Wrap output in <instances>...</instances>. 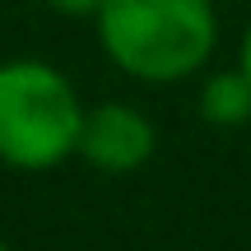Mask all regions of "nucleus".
<instances>
[{"label":"nucleus","mask_w":251,"mask_h":251,"mask_svg":"<svg viewBox=\"0 0 251 251\" xmlns=\"http://www.w3.org/2000/svg\"><path fill=\"white\" fill-rule=\"evenodd\" d=\"M93 24L112 65L149 84L196 75L219 42L209 0H107Z\"/></svg>","instance_id":"obj_1"},{"label":"nucleus","mask_w":251,"mask_h":251,"mask_svg":"<svg viewBox=\"0 0 251 251\" xmlns=\"http://www.w3.org/2000/svg\"><path fill=\"white\" fill-rule=\"evenodd\" d=\"M84 107L75 84L47 61L0 65V163L19 172L61 168L79 149Z\"/></svg>","instance_id":"obj_2"},{"label":"nucleus","mask_w":251,"mask_h":251,"mask_svg":"<svg viewBox=\"0 0 251 251\" xmlns=\"http://www.w3.org/2000/svg\"><path fill=\"white\" fill-rule=\"evenodd\" d=\"M153 121L144 117L140 107L130 102H98V107L84 112V126H79V158L89 168L107 172V177H126V172L144 168L153 158Z\"/></svg>","instance_id":"obj_3"},{"label":"nucleus","mask_w":251,"mask_h":251,"mask_svg":"<svg viewBox=\"0 0 251 251\" xmlns=\"http://www.w3.org/2000/svg\"><path fill=\"white\" fill-rule=\"evenodd\" d=\"M200 117L219 130H237V126L251 121V79L237 70H224V75H209L205 89H200Z\"/></svg>","instance_id":"obj_4"},{"label":"nucleus","mask_w":251,"mask_h":251,"mask_svg":"<svg viewBox=\"0 0 251 251\" xmlns=\"http://www.w3.org/2000/svg\"><path fill=\"white\" fill-rule=\"evenodd\" d=\"M47 5H51L56 14H65V19H98V9L107 5V0H47Z\"/></svg>","instance_id":"obj_5"},{"label":"nucleus","mask_w":251,"mask_h":251,"mask_svg":"<svg viewBox=\"0 0 251 251\" xmlns=\"http://www.w3.org/2000/svg\"><path fill=\"white\" fill-rule=\"evenodd\" d=\"M237 65H242V75L251 79V28H247V37H242V61H237Z\"/></svg>","instance_id":"obj_6"},{"label":"nucleus","mask_w":251,"mask_h":251,"mask_svg":"<svg viewBox=\"0 0 251 251\" xmlns=\"http://www.w3.org/2000/svg\"><path fill=\"white\" fill-rule=\"evenodd\" d=\"M0 251H9V247H5V242H0Z\"/></svg>","instance_id":"obj_7"}]
</instances>
